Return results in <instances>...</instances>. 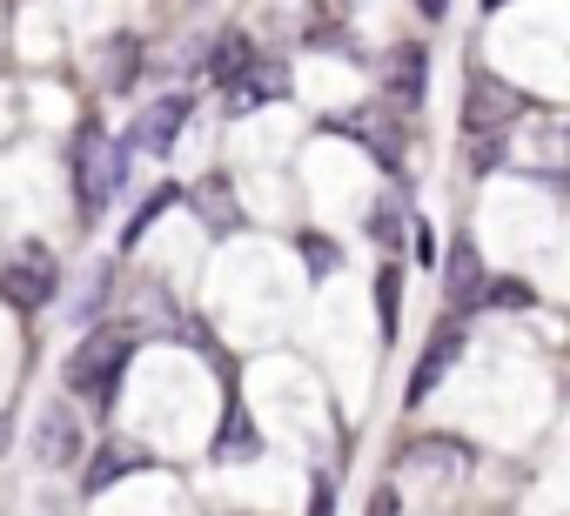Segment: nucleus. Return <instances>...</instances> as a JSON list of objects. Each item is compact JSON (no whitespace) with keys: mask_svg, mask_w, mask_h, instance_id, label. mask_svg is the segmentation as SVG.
<instances>
[{"mask_svg":"<svg viewBox=\"0 0 570 516\" xmlns=\"http://www.w3.org/2000/svg\"><path fill=\"white\" fill-rule=\"evenodd\" d=\"M128 356H135V329H95V336H81V349H75L68 369H61L68 396H81L88 409H108L115 389H121Z\"/></svg>","mask_w":570,"mask_h":516,"instance_id":"f257e3e1","label":"nucleus"},{"mask_svg":"<svg viewBox=\"0 0 570 516\" xmlns=\"http://www.w3.org/2000/svg\"><path fill=\"white\" fill-rule=\"evenodd\" d=\"M115 188H121V155L101 135V121H81V135H75V221L81 228L101 221L108 201H115Z\"/></svg>","mask_w":570,"mask_h":516,"instance_id":"f03ea898","label":"nucleus"},{"mask_svg":"<svg viewBox=\"0 0 570 516\" xmlns=\"http://www.w3.org/2000/svg\"><path fill=\"white\" fill-rule=\"evenodd\" d=\"M55 289H61V262H55L41 241H28L21 255H8V262H0V302H8L14 316L48 309V302H55Z\"/></svg>","mask_w":570,"mask_h":516,"instance_id":"7ed1b4c3","label":"nucleus"},{"mask_svg":"<svg viewBox=\"0 0 570 516\" xmlns=\"http://www.w3.org/2000/svg\"><path fill=\"white\" fill-rule=\"evenodd\" d=\"M523 115V95L497 75H470L463 88V135L470 141H490V135H510V121Z\"/></svg>","mask_w":570,"mask_h":516,"instance_id":"20e7f679","label":"nucleus"},{"mask_svg":"<svg viewBox=\"0 0 570 516\" xmlns=\"http://www.w3.org/2000/svg\"><path fill=\"white\" fill-rule=\"evenodd\" d=\"M483 255H476V241L470 235H456L450 241V255H443V296H450V309L456 316H470V309H483Z\"/></svg>","mask_w":570,"mask_h":516,"instance_id":"39448f33","label":"nucleus"},{"mask_svg":"<svg viewBox=\"0 0 570 516\" xmlns=\"http://www.w3.org/2000/svg\"><path fill=\"white\" fill-rule=\"evenodd\" d=\"M181 121H188V95H161L155 108L135 115V135H128V141H135L141 155H168L175 135H181Z\"/></svg>","mask_w":570,"mask_h":516,"instance_id":"423d86ee","label":"nucleus"},{"mask_svg":"<svg viewBox=\"0 0 570 516\" xmlns=\"http://www.w3.org/2000/svg\"><path fill=\"white\" fill-rule=\"evenodd\" d=\"M35 456L41 463H55V469H68V463H81V423H75V409H41V423H35Z\"/></svg>","mask_w":570,"mask_h":516,"instance_id":"0eeeda50","label":"nucleus"},{"mask_svg":"<svg viewBox=\"0 0 570 516\" xmlns=\"http://www.w3.org/2000/svg\"><path fill=\"white\" fill-rule=\"evenodd\" d=\"M148 463H155V456H148L141 443H101V449H95V463L81 469V489H88V496H101L108 483H121V476H135V469H148Z\"/></svg>","mask_w":570,"mask_h":516,"instance_id":"6e6552de","label":"nucleus"},{"mask_svg":"<svg viewBox=\"0 0 570 516\" xmlns=\"http://www.w3.org/2000/svg\"><path fill=\"white\" fill-rule=\"evenodd\" d=\"M456 356H463V329H450V322H443V329L430 336V349H423L416 376H410V403H423V396H430V389L456 369Z\"/></svg>","mask_w":570,"mask_h":516,"instance_id":"1a4fd4ad","label":"nucleus"},{"mask_svg":"<svg viewBox=\"0 0 570 516\" xmlns=\"http://www.w3.org/2000/svg\"><path fill=\"white\" fill-rule=\"evenodd\" d=\"M423 81H430V54L410 41V48H396L390 54V75H383V88H390V101H403V108H416L423 101Z\"/></svg>","mask_w":570,"mask_h":516,"instance_id":"9d476101","label":"nucleus"},{"mask_svg":"<svg viewBox=\"0 0 570 516\" xmlns=\"http://www.w3.org/2000/svg\"><path fill=\"white\" fill-rule=\"evenodd\" d=\"M255 456H262V429H255V416L242 403H228L222 436H215V463H255Z\"/></svg>","mask_w":570,"mask_h":516,"instance_id":"9b49d317","label":"nucleus"},{"mask_svg":"<svg viewBox=\"0 0 570 516\" xmlns=\"http://www.w3.org/2000/svg\"><path fill=\"white\" fill-rule=\"evenodd\" d=\"M343 128H350V135H363V141H370V155H376L383 168H396V161H403V148H396V121H390L383 108H363V115H350Z\"/></svg>","mask_w":570,"mask_h":516,"instance_id":"f8f14e48","label":"nucleus"},{"mask_svg":"<svg viewBox=\"0 0 570 516\" xmlns=\"http://www.w3.org/2000/svg\"><path fill=\"white\" fill-rule=\"evenodd\" d=\"M268 101H282V75H275V68H248V75L228 88V115H255V108H268Z\"/></svg>","mask_w":570,"mask_h":516,"instance_id":"ddd939ff","label":"nucleus"},{"mask_svg":"<svg viewBox=\"0 0 570 516\" xmlns=\"http://www.w3.org/2000/svg\"><path fill=\"white\" fill-rule=\"evenodd\" d=\"M175 195H181V188H175V181H161V188H155V195H148V201L128 215V228H121V248H135V241H141V235H148V228H155V221L175 208Z\"/></svg>","mask_w":570,"mask_h":516,"instance_id":"4468645a","label":"nucleus"},{"mask_svg":"<svg viewBox=\"0 0 570 516\" xmlns=\"http://www.w3.org/2000/svg\"><path fill=\"white\" fill-rule=\"evenodd\" d=\"M248 68H255V41L228 34V41H222V54H215V75H222V88H235V81H242Z\"/></svg>","mask_w":570,"mask_h":516,"instance_id":"2eb2a0df","label":"nucleus"},{"mask_svg":"<svg viewBox=\"0 0 570 516\" xmlns=\"http://www.w3.org/2000/svg\"><path fill=\"white\" fill-rule=\"evenodd\" d=\"M396 296H403V276H396V262H383V276H376V322H383V343H396Z\"/></svg>","mask_w":570,"mask_h":516,"instance_id":"dca6fc26","label":"nucleus"},{"mask_svg":"<svg viewBox=\"0 0 570 516\" xmlns=\"http://www.w3.org/2000/svg\"><path fill=\"white\" fill-rule=\"evenodd\" d=\"M410 463H436V469H443V463H456V469H463V463H470V443H450V436H423V443H410Z\"/></svg>","mask_w":570,"mask_h":516,"instance_id":"f3484780","label":"nucleus"},{"mask_svg":"<svg viewBox=\"0 0 570 516\" xmlns=\"http://www.w3.org/2000/svg\"><path fill=\"white\" fill-rule=\"evenodd\" d=\"M483 309H537V289H530V282H517V276H503V282H490V289H483Z\"/></svg>","mask_w":570,"mask_h":516,"instance_id":"a211bd4d","label":"nucleus"},{"mask_svg":"<svg viewBox=\"0 0 570 516\" xmlns=\"http://www.w3.org/2000/svg\"><path fill=\"white\" fill-rule=\"evenodd\" d=\"M537 141H543V148H537V155H530V161H537V168H570V128H563V135H557V128H550V135H537Z\"/></svg>","mask_w":570,"mask_h":516,"instance_id":"6ab92c4d","label":"nucleus"},{"mask_svg":"<svg viewBox=\"0 0 570 516\" xmlns=\"http://www.w3.org/2000/svg\"><path fill=\"white\" fill-rule=\"evenodd\" d=\"M303 255H309V269H316V276L336 269V241H330V235H303Z\"/></svg>","mask_w":570,"mask_h":516,"instance_id":"aec40b11","label":"nucleus"},{"mask_svg":"<svg viewBox=\"0 0 570 516\" xmlns=\"http://www.w3.org/2000/svg\"><path fill=\"white\" fill-rule=\"evenodd\" d=\"M376 241H383V248H396V241H403V208H396V201H383V208H376Z\"/></svg>","mask_w":570,"mask_h":516,"instance_id":"412c9836","label":"nucleus"},{"mask_svg":"<svg viewBox=\"0 0 570 516\" xmlns=\"http://www.w3.org/2000/svg\"><path fill=\"white\" fill-rule=\"evenodd\" d=\"M410 235H416V262H436V235H430V221H416Z\"/></svg>","mask_w":570,"mask_h":516,"instance_id":"4be33fe9","label":"nucleus"},{"mask_svg":"<svg viewBox=\"0 0 570 516\" xmlns=\"http://www.w3.org/2000/svg\"><path fill=\"white\" fill-rule=\"evenodd\" d=\"M396 509V489H376V503H370V516H390Z\"/></svg>","mask_w":570,"mask_h":516,"instance_id":"5701e85b","label":"nucleus"},{"mask_svg":"<svg viewBox=\"0 0 570 516\" xmlns=\"http://www.w3.org/2000/svg\"><path fill=\"white\" fill-rule=\"evenodd\" d=\"M416 8H423L430 21H443V14H450V0H416Z\"/></svg>","mask_w":570,"mask_h":516,"instance_id":"b1692460","label":"nucleus"},{"mask_svg":"<svg viewBox=\"0 0 570 516\" xmlns=\"http://www.w3.org/2000/svg\"><path fill=\"white\" fill-rule=\"evenodd\" d=\"M483 8H490V14H497V8H510V0H483Z\"/></svg>","mask_w":570,"mask_h":516,"instance_id":"393cba45","label":"nucleus"}]
</instances>
